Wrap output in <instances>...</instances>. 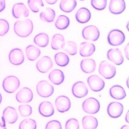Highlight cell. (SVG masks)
<instances>
[{"label": "cell", "instance_id": "6da1fadb", "mask_svg": "<svg viewBox=\"0 0 129 129\" xmlns=\"http://www.w3.org/2000/svg\"><path fill=\"white\" fill-rule=\"evenodd\" d=\"M34 29V24L29 19L16 22L14 24V31L17 36L21 37L29 36Z\"/></svg>", "mask_w": 129, "mask_h": 129}, {"label": "cell", "instance_id": "7a4b0ae2", "mask_svg": "<svg viewBox=\"0 0 129 129\" xmlns=\"http://www.w3.org/2000/svg\"><path fill=\"white\" fill-rule=\"evenodd\" d=\"M125 39L123 32L118 29H114L110 31L108 36V42L110 45L117 46L122 45Z\"/></svg>", "mask_w": 129, "mask_h": 129}, {"label": "cell", "instance_id": "3957f363", "mask_svg": "<svg viewBox=\"0 0 129 129\" xmlns=\"http://www.w3.org/2000/svg\"><path fill=\"white\" fill-rule=\"evenodd\" d=\"M99 73L106 79H110L114 78L116 73L115 67L107 61L101 62L99 68Z\"/></svg>", "mask_w": 129, "mask_h": 129}, {"label": "cell", "instance_id": "277c9868", "mask_svg": "<svg viewBox=\"0 0 129 129\" xmlns=\"http://www.w3.org/2000/svg\"><path fill=\"white\" fill-rule=\"evenodd\" d=\"M20 86V82L18 79L15 76H7L4 79L2 86L6 92L8 93H13Z\"/></svg>", "mask_w": 129, "mask_h": 129}, {"label": "cell", "instance_id": "5b68a950", "mask_svg": "<svg viewBox=\"0 0 129 129\" xmlns=\"http://www.w3.org/2000/svg\"><path fill=\"white\" fill-rule=\"evenodd\" d=\"M82 109L83 111L87 114H95L100 109V104L97 99L89 98L83 102Z\"/></svg>", "mask_w": 129, "mask_h": 129}, {"label": "cell", "instance_id": "8992f818", "mask_svg": "<svg viewBox=\"0 0 129 129\" xmlns=\"http://www.w3.org/2000/svg\"><path fill=\"white\" fill-rule=\"evenodd\" d=\"M36 89L38 95L42 98H48L54 92V87L47 81L43 80L38 83Z\"/></svg>", "mask_w": 129, "mask_h": 129}, {"label": "cell", "instance_id": "52a82bcc", "mask_svg": "<svg viewBox=\"0 0 129 129\" xmlns=\"http://www.w3.org/2000/svg\"><path fill=\"white\" fill-rule=\"evenodd\" d=\"M87 82L91 90L95 92L102 90L105 86L104 80L96 75L90 76L87 79Z\"/></svg>", "mask_w": 129, "mask_h": 129}, {"label": "cell", "instance_id": "ba28073f", "mask_svg": "<svg viewBox=\"0 0 129 129\" xmlns=\"http://www.w3.org/2000/svg\"><path fill=\"white\" fill-rule=\"evenodd\" d=\"M82 36L84 39L95 42L100 37L98 28L94 25H89L84 27L82 30Z\"/></svg>", "mask_w": 129, "mask_h": 129}, {"label": "cell", "instance_id": "9c48e42d", "mask_svg": "<svg viewBox=\"0 0 129 129\" xmlns=\"http://www.w3.org/2000/svg\"><path fill=\"white\" fill-rule=\"evenodd\" d=\"M123 110L124 107L122 104L117 102H112L108 105L107 112L111 117L117 118L122 115Z\"/></svg>", "mask_w": 129, "mask_h": 129}, {"label": "cell", "instance_id": "30bf717a", "mask_svg": "<svg viewBox=\"0 0 129 129\" xmlns=\"http://www.w3.org/2000/svg\"><path fill=\"white\" fill-rule=\"evenodd\" d=\"M33 92L30 88L27 87L22 88L16 95V100L19 103H29L33 99Z\"/></svg>", "mask_w": 129, "mask_h": 129}, {"label": "cell", "instance_id": "8fae6325", "mask_svg": "<svg viewBox=\"0 0 129 129\" xmlns=\"http://www.w3.org/2000/svg\"><path fill=\"white\" fill-rule=\"evenodd\" d=\"M72 94L76 98H83L88 94V89L86 84L82 81L75 83L72 87Z\"/></svg>", "mask_w": 129, "mask_h": 129}, {"label": "cell", "instance_id": "7c38bea8", "mask_svg": "<svg viewBox=\"0 0 129 129\" xmlns=\"http://www.w3.org/2000/svg\"><path fill=\"white\" fill-rule=\"evenodd\" d=\"M55 107L60 112H65L70 109L71 102L70 100L66 96H60L55 100Z\"/></svg>", "mask_w": 129, "mask_h": 129}, {"label": "cell", "instance_id": "4fadbf2b", "mask_svg": "<svg viewBox=\"0 0 129 129\" xmlns=\"http://www.w3.org/2000/svg\"><path fill=\"white\" fill-rule=\"evenodd\" d=\"M18 118L16 109L11 107H7L3 112L2 121L9 124L15 123Z\"/></svg>", "mask_w": 129, "mask_h": 129}, {"label": "cell", "instance_id": "5bb4252c", "mask_svg": "<svg viewBox=\"0 0 129 129\" xmlns=\"http://www.w3.org/2000/svg\"><path fill=\"white\" fill-rule=\"evenodd\" d=\"M53 67V62L52 59L47 56L42 57L36 63L37 70L42 73H46L49 71Z\"/></svg>", "mask_w": 129, "mask_h": 129}, {"label": "cell", "instance_id": "9a60e30c", "mask_svg": "<svg viewBox=\"0 0 129 129\" xmlns=\"http://www.w3.org/2000/svg\"><path fill=\"white\" fill-rule=\"evenodd\" d=\"M108 59L116 65H120L124 62L122 52L118 48H111L107 52Z\"/></svg>", "mask_w": 129, "mask_h": 129}, {"label": "cell", "instance_id": "2e32d148", "mask_svg": "<svg viewBox=\"0 0 129 129\" xmlns=\"http://www.w3.org/2000/svg\"><path fill=\"white\" fill-rule=\"evenodd\" d=\"M12 14L15 18L27 17L29 15V11L24 3H18L13 6Z\"/></svg>", "mask_w": 129, "mask_h": 129}, {"label": "cell", "instance_id": "e0dca14e", "mask_svg": "<svg viewBox=\"0 0 129 129\" xmlns=\"http://www.w3.org/2000/svg\"><path fill=\"white\" fill-rule=\"evenodd\" d=\"M9 59L10 62L14 65H19L24 61L23 52L19 48H14L10 52Z\"/></svg>", "mask_w": 129, "mask_h": 129}, {"label": "cell", "instance_id": "ac0fdd59", "mask_svg": "<svg viewBox=\"0 0 129 129\" xmlns=\"http://www.w3.org/2000/svg\"><path fill=\"white\" fill-rule=\"evenodd\" d=\"M126 8L124 0H110L109 9L111 13L118 15L122 13Z\"/></svg>", "mask_w": 129, "mask_h": 129}, {"label": "cell", "instance_id": "d6986e66", "mask_svg": "<svg viewBox=\"0 0 129 129\" xmlns=\"http://www.w3.org/2000/svg\"><path fill=\"white\" fill-rule=\"evenodd\" d=\"M38 110L40 114L45 117L52 116L54 113L53 105L48 101H44L40 103L38 107Z\"/></svg>", "mask_w": 129, "mask_h": 129}, {"label": "cell", "instance_id": "ffe728a7", "mask_svg": "<svg viewBox=\"0 0 129 129\" xmlns=\"http://www.w3.org/2000/svg\"><path fill=\"white\" fill-rule=\"evenodd\" d=\"M91 18L90 11L86 8H81L79 9L75 14V18L79 23H86L89 21Z\"/></svg>", "mask_w": 129, "mask_h": 129}, {"label": "cell", "instance_id": "44dd1931", "mask_svg": "<svg viewBox=\"0 0 129 129\" xmlns=\"http://www.w3.org/2000/svg\"><path fill=\"white\" fill-rule=\"evenodd\" d=\"M80 67L85 73L90 74L94 72L96 68V62L92 59H85L82 60L80 63Z\"/></svg>", "mask_w": 129, "mask_h": 129}, {"label": "cell", "instance_id": "7402d4cb", "mask_svg": "<svg viewBox=\"0 0 129 129\" xmlns=\"http://www.w3.org/2000/svg\"><path fill=\"white\" fill-rule=\"evenodd\" d=\"M95 51V46L93 44L84 42L80 44V54L83 57L90 56Z\"/></svg>", "mask_w": 129, "mask_h": 129}, {"label": "cell", "instance_id": "603a6c76", "mask_svg": "<svg viewBox=\"0 0 129 129\" xmlns=\"http://www.w3.org/2000/svg\"><path fill=\"white\" fill-rule=\"evenodd\" d=\"M109 93L113 99L118 100L124 99L126 96L124 89L119 85H115L110 88Z\"/></svg>", "mask_w": 129, "mask_h": 129}, {"label": "cell", "instance_id": "cb8c5ba5", "mask_svg": "<svg viewBox=\"0 0 129 129\" xmlns=\"http://www.w3.org/2000/svg\"><path fill=\"white\" fill-rule=\"evenodd\" d=\"M48 79L55 85H59L63 82L64 76L61 70H54L49 74Z\"/></svg>", "mask_w": 129, "mask_h": 129}, {"label": "cell", "instance_id": "d4e9b609", "mask_svg": "<svg viewBox=\"0 0 129 129\" xmlns=\"http://www.w3.org/2000/svg\"><path fill=\"white\" fill-rule=\"evenodd\" d=\"M82 124L84 129H96L98 126V120L95 117L86 116L82 118Z\"/></svg>", "mask_w": 129, "mask_h": 129}, {"label": "cell", "instance_id": "484cf974", "mask_svg": "<svg viewBox=\"0 0 129 129\" xmlns=\"http://www.w3.org/2000/svg\"><path fill=\"white\" fill-rule=\"evenodd\" d=\"M77 2L76 0H61L60 3V8L64 13H71L74 10Z\"/></svg>", "mask_w": 129, "mask_h": 129}, {"label": "cell", "instance_id": "4316f807", "mask_svg": "<svg viewBox=\"0 0 129 129\" xmlns=\"http://www.w3.org/2000/svg\"><path fill=\"white\" fill-rule=\"evenodd\" d=\"M25 52L27 59L30 61H35L39 57L41 53L39 48L34 45H29L26 47Z\"/></svg>", "mask_w": 129, "mask_h": 129}, {"label": "cell", "instance_id": "83f0119b", "mask_svg": "<svg viewBox=\"0 0 129 129\" xmlns=\"http://www.w3.org/2000/svg\"><path fill=\"white\" fill-rule=\"evenodd\" d=\"M55 13L53 9L51 8H46L41 12L40 14V18L42 21L45 22H52L55 18Z\"/></svg>", "mask_w": 129, "mask_h": 129}, {"label": "cell", "instance_id": "f1b7e54d", "mask_svg": "<svg viewBox=\"0 0 129 129\" xmlns=\"http://www.w3.org/2000/svg\"><path fill=\"white\" fill-rule=\"evenodd\" d=\"M65 44L63 36L60 34L55 35L52 39L51 47L52 49L58 50L62 48Z\"/></svg>", "mask_w": 129, "mask_h": 129}, {"label": "cell", "instance_id": "f546056e", "mask_svg": "<svg viewBox=\"0 0 129 129\" xmlns=\"http://www.w3.org/2000/svg\"><path fill=\"white\" fill-rule=\"evenodd\" d=\"M34 42L39 47H45L48 45L49 43V37L45 33H40L35 36Z\"/></svg>", "mask_w": 129, "mask_h": 129}, {"label": "cell", "instance_id": "4dcf8cb0", "mask_svg": "<svg viewBox=\"0 0 129 129\" xmlns=\"http://www.w3.org/2000/svg\"><path fill=\"white\" fill-rule=\"evenodd\" d=\"M55 63L61 67L66 66L69 63L70 58L68 56L63 52H59L54 55Z\"/></svg>", "mask_w": 129, "mask_h": 129}, {"label": "cell", "instance_id": "1f68e13d", "mask_svg": "<svg viewBox=\"0 0 129 129\" xmlns=\"http://www.w3.org/2000/svg\"><path fill=\"white\" fill-rule=\"evenodd\" d=\"M70 23V19L64 15H60L55 22V26L58 29L63 30L67 29Z\"/></svg>", "mask_w": 129, "mask_h": 129}, {"label": "cell", "instance_id": "d6a6232c", "mask_svg": "<svg viewBox=\"0 0 129 129\" xmlns=\"http://www.w3.org/2000/svg\"><path fill=\"white\" fill-rule=\"evenodd\" d=\"M64 51L71 55H74L77 53L78 47L75 43L72 41H68L64 44V45L62 48Z\"/></svg>", "mask_w": 129, "mask_h": 129}, {"label": "cell", "instance_id": "836d02e7", "mask_svg": "<svg viewBox=\"0 0 129 129\" xmlns=\"http://www.w3.org/2000/svg\"><path fill=\"white\" fill-rule=\"evenodd\" d=\"M27 3L31 10L35 13L39 12L40 8L44 6L42 0H28Z\"/></svg>", "mask_w": 129, "mask_h": 129}, {"label": "cell", "instance_id": "e575fe53", "mask_svg": "<svg viewBox=\"0 0 129 129\" xmlns=\"http://www.w3.org/2000/svg\"><path fill=\"white\" fill-rule=\"evenodd\" d=\"M37 123L32 119H24L20 123L19 129H36Z\"/></svg>", "mask_w": 129, "mask_h": 129}, {"label": "cell", "instance_id": "d590c367", "mask_svg": "<svg viewBox=\"0 0 129 129\" xmlns=\"http://www.w3.org/2000/svg\"><path fill=\"white\" fill-rule=\"evenodd\" d=\"M18 110L20 115L24 117H29L32 113L31 107L27 104H23L20 106L18 108Z\"/></svg>", "mask_w": 129, "mask_h": 129}, {"label": "cell", "instance_id": "8d00e7d4", "mask_svg": "<svg viewBox=\"0 0 129 129\" xmlns=\"http://www.w3.org/2000/svg\"><path fill=\"white\" fill-rule=\"evenodd\" d=\"M91 5L95 9L102 10L107 6V0H91Z\"/></svg>", "mask_w": 129, "mask_h": 129}, {"label": "cell", "instance_id": "74e56055", "mask_svg": "<svg viewBox=\"0 0 129 129\" xmlns=\"http://www.w3.org/2000/svg\"><path fill=\"white\" fill-rule=\"evenodd\" d=\"M9 30V24L6 20L0 19V36H5Z\"/></svg>", "mask_w": 129, "mask_h": 129}, {"label": "cell", "instance_id": "f35d334b", "mask_svg": "<svg viewBox=\"0 0 129 129\" xmlns=\"http://www.w3.org/2000/svg\"><path fill=\"white\" fill-rule=\"evenodd\" d=\"M80 125L78 120L75 118H71L67 120L65 129H79Z\"/></svg>", "mask_w": 129, "mask_h": 129}, {"label": "cell", "instance_id": "ab89813d", "mask_svg": "<svg viewBox=\"0 0 129 129\" xmlns=\"http://www.w3.org/2000/svg\"><path fill=\"white\" fill-rule=\"evenodd\" d=\"M45 129H62V126L58 120H53L47 123Z\"/></svg>", "mask_w": 129, "mask_h": 129}, {"label": "cell", "instance_id": "60d3db41", "mask_svg": "<svg viewBox=\"0 0 129 129\" xmlns=\"http://www.w3.org/2000/svg\"><path fill=\"white\" fill-rule=\"evenodd\" d=\"M124 53L126 59L129 60V43L124 48Z\"/></svg>", "mask_w": 129, "mask_h": 129}, {"label": "cell", "instance_id": "b9f144b4", "mask_svg": "<svg viewBox=\"0 0 129 129\" xmlns=\"http://www.w3.org/2000/svg\"><path fill=\"white\" fill-rule=\"evenodd\" d=\"M6 8L5 0H0V12L4 10Z\"/></svg>", "mask_w": 129, "mask_h": 129}, {"label": "cell", "instance_id": "7bdbcfd3", "mask_svg": "<svg viewBox=\"0 0 129 129\" xmlns=\"http://www.w3.org/2000/svg\"><path fill=\"white\" fill-rule=\"evenodd\" d=\"M47 3L49 4V5H54L56 2L58 1V0H45Z\"/></svg>", "mask_w": 129, "mask_h": 129}, {"label": "cell", "instance_id": "ee69618b", "mask_svg": "<svg viewBox=\"0 0 129 129\" xmlns=\"http://www.w3.org/2000/svg\"><path fill=\"white\" fill-rule=\"evenodd\" d=\"M5 123L4 121H2V123H0V129H7Z\"/></svg>", "mask_w": 129, "mask_h": 129}, {"label": "cell", "instance_id": "f6af8a7d", "mask_svg": "<svg viewBox=\"0 0 129 129\" xmlns=\"http://www.w3.org/2000/svg\"><path fill=\"white\" fill-rule=\"evenodd\" d=\"M125 120L127 123H128L129 124V110L127 111L126 114V116H125Z\"/></svg>", "mask_w": 129, "mask_h": 129}, {"label": "cell", "instance_id": "bcb514c9", "mask_svg": "<svg viewBox=\"0 0 129 129\" xmlns=\"http://www.w3.org/2000/svg\"><path fill=\"white\" fill-rule=\"evenodd\" d=\"M120 129H129V126L128 125H123L120 128Z\"/></svg>", "mask_w": 129, "mask_h": 129}, {"label": "cell", "instance_id": "7dc6e473", "mask_svg": "<svg viewBox=\"0 0 129 129\" xmlns=\"http://www.w3.org/2000/svg\"><path fill=\"white\" fill-rule=\"evenodd\" d=\"M126 86H127V88L129 89V77L127 78V79L126 80Z\"/></svg>", "mask_w": 129, "mask_h": 129}, {"label": "cell", "instance_id": "c3c4849f", "mask_svg": "<svg viewBox=\"0 0 129 129\" xmlns=\"http://www.w3.org/2000/svg\"><path fill=\"white\" fill-rule=\"evenodd\" d=\"M126 28L127 30L129 31V21L128 22V23H127V25H126Z\"/></svg>", "mask_w": 129, "mask_h": 129}, {"label": "cell", "instance_id": "681fc988", "mask_svg": "<svg viewBox=\"0 0 129 129\" xmlns=\"http://www.w3.org/2000/svg\"><path fill=\"white\" fill-rule=\"evenodd\" d=\"M2 101V95H1V93H0V104L1 103Z\"/></svg>", "mask_w": 129, "mask_h": 129}, {"label": "cell", "instance_id": "f907efd6", "mask_svg": "<svg viewBox=\"0 0 129 129\" xmlns=\"http://www.w3.org/2000/svg\"><path fill=\"white\" fill-rule=\"evenodd\" d=\"M80 1H83V0H80Z\"/></svg>", "mask_w": 129, "mask_h": 129}]
</instances>
